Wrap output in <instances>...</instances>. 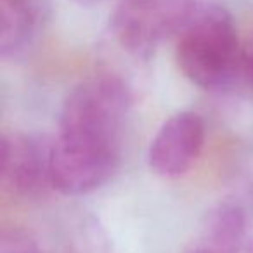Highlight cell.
I'll use <instances>...</instances> for the list:
<instances>
[{
    "label": "cell",
    "instance_id": "obj_5",
    "mask_svg": "<svg viewBox=\"0 0 253 253\" xmlns=\"http://www.w3.org/2000/svg\"><path fill=\"white\" fill-rule=\"evenodd\" d=\"M205 144V123L200 115L182 111L169 118L149 146L151 170L163 179L182 177L200 156Z\"/></svg>",
    "mask_w": 253,
    "mask_h": 253
},
{
    "label": "cell",
    "instance_id": "obj_3",
    "mask_svg": "<svg viewBox=\"0 0 253 253\" xmlns=\"http://www.w3.org/2000/svg\"><path fill=\"white\" fill-rule=\"evenodd\" d=\"M193 5V0H118L113 33L128 54L148 59L163 40L175 37Z\"/></svg>",
    "mask_w": 253,
    "mask_h": 253
},
{
    "label": "cell",
    "instance_id": "obj_1",
    "mask_svg": "<svg viewBox=\"0 0 253 253\" xmlns=\"http://www.w3.org/2000/svg\"><path fill=\"white\" fill-rule=\"evenodd\" d=\"M130 92L115 73L88 75L66 95L52 141L54 189L87 194L109 180L122 155Z\"/></svg>",
    "mask_w": 253,
    "mask_h": 253
},
{
    "label": "cell",
    "instance_id": "obj_2",
    "mask_svg": "<svg viewBox=\"0 0 253 253\" xmlns=\"http://www.w3.org/2000/svg\"><path fill=\"white\" fill-rule=\"evenodd\" d=\"M241 47L231 12L218 4H194L175 33V59L184 77L207 90L241 77Z\"/></svg>",
    "mask_w": 253,
    "mask_h": 253
},
{
    "label": "cell",
    "instance_id": "obj_7",
    "mask_svg": "<svg viewBox=\"0 0 253 253\" xmlns=\"http://www.w3.org/2000/svg\"><path fill=\"white\" fill-rule=\"evenodd\" d=\"M0 253H40V248L26 232L11 229L2 232Z\"/></svg>",
    "mask_w": 253,
    "mask_h": 253
},
{
    "label": "cell",
    "instance_id": "obj_10",
    "mask_svg": "<svg viewBox=\"0 0 253 253\" xmlns=\"http://www.w3.org/2000/svg\"><path fill=\"white\" fill-rule=\"evenodd\" d=\"M75 2H78V4H82V5H92V4L101 2V0H75Z\"/></svg>",
    "mask_w": 253,
    "mask_h": 253
},
{
    "label": "cell",
    "instance_id": "obj_6",
    "mask_svg": "<svg viewBox=\"0 0 253 253\" xmlns=\"http://www.w3.org/2000/svg\"><path fill=\"white\" fill-rule=\"evenodd\" d=\"M42 14L33 0H0V54L4 59L23 54L39 33Z\"/></svg>",
    "mask_w": 253,
    "mask_h": 253
},
{
    "label": "cell",
    "instance_id": "obj_4",
    "mask_svg": "<svg viewBox=\"0 0 253 253\" xmlns=\"http://www.w3.org/2000/svg\"><path fill=\"white\" fill-rule=\"evenodd\" d=\"M2 186L12 196L35 200L50 189L52 182V142L26 134L2 139Z\"/></svg>",
    "mask_w": 253,
    "mask_h": 253
},
{
    "label": "cell",
    "instance_id": "obj_9",
    "mask_svg": "<svg viewBox=\"0 0 253 253\" xmlns=\"http://www.w3.org/2000/svg\"><path fill=\"white\" fill-rule=\"evenodd\" d=\"M189 253H239V252L234 248H229V246L218 245V243L208 241V239L196 236V239L191 245Z\"/></svg>",
    "mask_w": 253,
    "mask_h": 253
},
{
    "label": "cell",
    "instance_id": "obj_8",
    "mask_svg": "<svg viewBox=\"0 0 253 253\" xmlns=\"http://www.w3.org/2000/svg\"><path fill=\"white\" fill-rule=\"evenodd\" d=\"M241 78L253 88V32L243 40L241 47Z\"/></svg>",
    "mask_w": 253,
    "mask_h": 253
}]
</instances>
